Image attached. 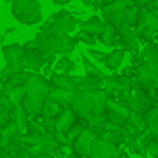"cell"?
Listing matches in <instances>:
<instances>
[{"label": "cell", "instance_id": "19", "mask_svg": "<svg viewBox=\"0 0 158 158\" xmlns=\"http://www.w3.org/2000/svg\"><path fill=\"white\" fill-rule=\"evenodd\" d=\"M82 80H83V77H72V75H68V73L61 72V73H55L49 82H51L53 85H56V87H61V89L77 90L78 85L82 83Z\"/></svg>", "mask_w": 158, "mask_h": 158}, {"label": "cell", "instance_id": "27", "mask_svg": "<svg viewBox=\"0 0 158 158\" xmlns=\"http://www.w3.org/2000/svg\"><path fill=\"white\" fill-rule=\"evenodd\" d=\"M102 89H104V77L85 75L77 90H90V92H95V90H102Z\"/></svg>", "mask_w": 158, "mask_h": 158}, {"label": "cell", "instance_id": "18", "mask_svg": "<svg viewBox=\"0 0 158 158\" xmlns=\"http://www.w3.org/2000/svg\"><path fill=\"white\" fill-rule=\"evenodd\" d=\"M75 95H77V90L61 89V87H56V85H53V83H51L48 99L58 102L60 106H63V107H72L73 100H75Z\"/></svg>", "mask_w": 158, "mask_h": 158}, {"label": "cell", "instance_id": "9", "mask_svg": "<svg viewBox=\"0 0 158 158\" xmlns=\"http://www.w3.org/2000/svg\"><path fill=\"white\" fill-rule=\"evenodd\" d=\"M156 104L158 102L150 95V92H148V90H144L141 85L134 83L133 89H131V92H129V102H127V106L131 107V110H136V112L146 114L148 110H150L151 107H155Z\"/></svg>", "mask_w": 158, "mask_h": 158}, {"label": "cell", "instance_id": "45", "mask_svg": "<svg viewBox=\"0 0 158 158\" xmlns=\"http://www.w3.org/2000/svg\"><path fill=\"white\" fill-rule=\"evenodd\" d=\"M34 158H56V156H53V153H48V155H38Z\"/></svg>", "mask_w": 158, "mask_h": 158}, {"label": "cell", "instance_id": "50", "mask_svg": "<svg viewBox=\"0 0 158 158\" xmlns=\"http://www.w3.org/2000/svg\"><path fill=\"white\" fill-rule=\"evenodd\" d=\"M151 7H153V9H158V0H155L153 4H151Z\"/></svg>", "mask_w": 158, "mask_h": 158}, {"label": "cell", "instance_id": "38", "mask_svg": "<svg viewBox=\"0 0 158 158\" xmlns=\"http://www.w3.org/2000/svg\"><path fill=\"white\" fill-rule=\"evenodd\" d=\"M89 55L92 56L94 60H97V61L104 63V61H106V58H107V55H109V53H104V51H97V49H89Z\"/></svg>", "mask_w": 158, "mask_h": 158}, {"label": "cell", "instance_id": "12", "mask_svg": "<svg viewBox=\"0 0 158 158\" xmlns=\"http://www.w3.org/2000/svg\"><path fill=\"white\" fill-rule=\"evenodd\" d=\"M133 89L131 85V80L127 78V73L126 75H107L104 77V92L107 94L109 97H117L124 92H129Z\"/></svg>", "mask_w": 158, "mask_h": 158}, {"label": "cell", "instance_id": "30", "mask_svg": "<svg viewBox=\"0 0 158 158\" xmlns=\"http://www.w3.org/2000/svg\"><path fill=\"white\" fill-rule=\"evenodd\" d=\"M39 114H31L29 116V123H27V133H46L48 131V127H46L44 121L38 119Z\"/></svg>", "mask_w": 158, "mask_h": 158}, {"label": "cell", "instance_id": "31", "mask_svg": "<svg viewBox=\"0 0 158 158\" xmlns=\"http://www.w3.org/2000/svg\"><path fill=\"white\" fill-rule=\"evenodd\" d=\"M129 123L133 124V126L136 127V129L139 131V133H143V131H146V129H148V121H146V117H144V114L136 112V110H131Z\"/></svg>", "mask_w": 158, "mask_h": 158}, {"label": "cell", "instance_id": "16", "mask_svg": "<svg viewBox=\"0 0 158 158\" xmlns=\"http://www.w3.org/2000/svg\"><path fill=\"white\" fill-rule=\"evenodd\" d=\"M80 121L78 114L75 112L73 107H65V109L60 112L58 117H55V126L56 131H61V133H68L73 126Z\"/></svg>", "mask_w": 158, "mask_h": 158}, {"label": "cell", "instance_id": "13", "mask_svg": "<svg viewBox=\"0 0 158 158\" xmlns=\"http://www.w3.org/2000/svg\"><path fill=\"white\" fill-rule=\"evenodd\" d=\"M129 116L131 107L127 104L121 102L114 97H109V100H107V119L116 124H121V126H126V123L129 121Z\"/></svg>", "mask_w": 158, "mask_h": 158}, {"label": "cell", "instance_id": "40", "mask_svg": "<svg viewBox=\"0 0 158 158\" xmlns=\"http://www.w3.org/2000/svg\"><path fill=\"white\" fill-rule=\"evenodd\" d=\"M15 158H34V156H32V153L27 150V148L22 146V148H21V151H19V155H17Z\"/></svg>", "mask_w": 158, "mask_h": 158}, {"label": "cell", "instance_id": "17", "mask_svg": "<svg viewBox=\"0 0 158 158\" xmlns=\"http://www.w3.org/2000/svg\"><path fill=\"white\" fill-rule=\"evenodd\" d=\"M143 27H151L158 32V15L155 14V10L151 9V5H144V7H139V12H138V21L134 29L139 31Z\"/></svg>", "mask_w": 158, "mask_h": 158}, {"label": "cell", "instance_id": "8", "mask_svg": "<svg viewBox=\"0 0 158 158\" xmlns=\"http://www.w3.org/2000/svg\"><path fill=\"white\" fill-rule=\"evenodd\" d=\"M97 138H100V126H90V124H85L83 131L80 133V136L77 138V141L73 143V151L77 155L83 158L90 156V151H92V146L95 143Z\"/></svg>", "mask_w": 158, "mask_h": 158}, {"label": "cell", "instance_id": "49", "mask_svg": "<svg viewBox=\"0 0 158 158\" xmlns=\"http://www.w3.org/2000/svg\"><path fill=\"white\" fill-rule=\"evenodd\" d=\"M10 32H14V27H9L7 31H5V36H7V34H10Z\"/></svg>", "mask_w": 158, "mask_h": 158}, {"label": "cell", "instance_id": "4", "mask_svg": "<svg viewBox=\"0 0 158 158\" xmlns=\"http://www.w3.org/2000/svg\"><path fill=\"white\" fill-rule=\"evenodd\" d=\"M21 144L31 151L32 156L55 153V151L61 146V144L56 141V138L53 136V133H49V131H46V133H26L24 136H22Z\"/></svg>", "mask_w": 158, "mask_h": 158}, {"label": "cell", "instance_id": "39", "mask_svg": "<svg viewBox=\"0 0 158 158\" xmlns=\"http://www.w3.org/2000/svg\"><path fill=\"white\" fill-rule=\"evenodd\" d=\"M148 129L151 131V134H153L155 139H158V116L153 117L151 121H148Z\"/></svg>", "mask_w": 158, "mask_h": 158}, {"label": "cell", "instance_id": "7", "mask_svg": "<svg viewBox=\"0 0 158 158\" xmlns=\"http://www.w3.org/2000/svg\"><path fill=\"white\" fill-rule=\"evenodd\" d=\"M77 24H78V19L73 17V14H70L68 10H60L51 17V22L48 24L46 31L55 36H70Z\"/></svg>", "mask_w": 158, "mask_h": 158}, {"label": "cell", "instance_id": "22", "mask_svg": "<svg viewBox=\"0 0 158 158\" xmlns=\"http://www.w3.org/2000/svg\"><path fill=\"white\" fill-rule=\"evenodd\" d=\"M106 26H107V21L104 17L100 19L99 15H92L85 22H82V31L89 32L92 36H100L104 32V29H106Z\"/></svg>", "mask_w": 158, "mask_h": 158}, {"label": "cell", "instance_id": "33", "mask_svg": "<svg viewBox=\"0 0 158 158\" xmlns=\"http://www.w3.org/2000/svg\"><path fill=\"white\" fill-rule=\"evenodd\" d=\"M138 12H139V7L129 4L124 12V21H123V26H129V27H134L136 26V21H138Z\"/></svg>", "mask_w": 158, "mask_h": 158}, {"label": "cell", "instance_id": "42", "mask_svg": "<svg viewBox=\"0 0 158 158\" xmlns=\"http://www.w3.org/2000/svg\"><path fill=\"white\" fill-rule=\"evenodd\" d=\"M110 2H112V0H95V7H99V9H102L104 5H107V4H110Z\"/></svg>", "mask_w": 158, "mask_h": 158}, {"label": "cell", "instance_id": "48", "mask_svg": "<svg viewBox=\"0 0 158 158\" xmlns=\"http://www.w3.org/2000/svg\"><path fill=\"white\" fill-rule=\"evenodd\" d=\"M4 126H5V123H0V138H2V133H4Z\"/></svg>", "mask_w": 158, "mask_h": 158}, {"label": "cell", "instance_id": "41", "mask_svg": "<svg viewBox=\"0 0 158 158\" xmlns=\"http://www.w3.org/2000/svg\"><path fill=\"white\" fill-rule=\"evenodd\" d=\"M155 0H131V4L136 7H144V5H151Z\"/></svg>", "mask_w": 158, "mask_h": 158}, {"label": "cell", "instance_id": "20", "mask_svg": "<svg viewBox=\"0 0 158 158\" xmlns=\"http://www.w3.org/2000/svg\"><path fill=\"white\" fill-rule=\"evenodd\" d=\"M119 38H121L123 46L126 49L134 51V49H138V46H139V36L136 34L134 27H129V26H121V27H119Z\"/></svg>", "mask_w": 158, "mask_h": 158}, {"label": "cell", "instance_id": "28", "mask_svg": "<svg viewBox=\"0 0 158 158\" xmlns=\"http://www.w3.org/2000/svg\"><path fill=\"white\" fill-rule=\"evenodd\" d=\"M29 116H31V114L27 112V110H26V107L22 106H15L14 107V110H12V119L15 121V123H17V126L21 127L22 131H24V133H27V123H29Z\"/></svg>", "mask_w": 158, "mask_h": 158}, {"label": "cell", "instance_id": "46", "mask_svg": "<svg viewBox=\"0 0 158 158\" xmlns=\"http://www.w3.org/2000/svg\"><path fill=\"white\" fill-rule=\"evenodd\" d=\"M0 158H12V156L7 153V151H0Z\"/></svg>", "mask_w": 158, "mask_h": 158}, {"label": "cell", "instance_id": "32", "mask_svg": "<svg viewBox=\"0 0 158 158\" xmlns=\"http://www.w3.org/2000/svg\"><path fill=\"white\" fill-rule=\"evenodd\" d=\"M124 134H126V131H124V133H114V131H107V129H104V127H100V138H104V139L117 144V146H121V144L126 141Z\"/></svg>", "mask_w": 158, "mask_h": 158}, {"label": "cell", "instance_id": "14", "mask_svg": "<svg viewBox=\"0 0 158 158\" xmlns=\"http://www.w3.org/2000/svg\"><path fill=\"white\" fill-rule=\"evenodd\" d=\"M24 134H26V133L17 126V123H15L14 119L7 121V123H5V126H4L2 138H0V150H2V151H7L10 144L21 143Z\"/></svg>", "mask_w": 158, "mask_h": 158}, {"label": "cell", "instance_id": "21", "mask_svg": "<svg viewBox=\"0 0 158 158\" xmlns=\"http://www.w3.org/2000/svg\"><path fill=\"white\" fill-rule=\"evenodd\" d=\"M26 48V46H24ZM24 63H26V68L32 70V72H39V70L44 66L46 60L38 49L34 48H26V55H24Z\"/></svg>", "mask_w": 158, "mask_h": 158}, {"label": "cell", "instance_id": "35", "mask_svg": "<svg viewBox=\"0 0 158 158\" xmlns=\"http://www.w3.org/2000/svg\"><path fill=\"white\" fill-rule=\"evenodd\" d=\"M82 65H83V70H85V75H94V77H104L100 73V70L94 65L90 60H87L85 56H82Z\"/></svg>", "mask_w": 158, "mask_h": 158}, {"label": "cell", "instance_id": "2", "mask_svg": "<svg viewBox=\"0 0 158 158\" xmlns=\"http://www.w3.org/2000/svg\"><path fill=\"white\" fill-rule=\"evenodd\" d=\"M75 38H70V36H55L48 31H41L36 34V38L32 41H29L26 44V48H34L44 56L46 63H53L56 58V55H63V53H68L75 48L77 44Z\"/></svg>", "mask_w": 158, "mask_h": 158}, {"label": "cell", "instance_id": "43", "mask_svg": "<svg viewBox=\"0 0 158 158\" xmlns=\"http://www.w3.org/2000/svg\"><path fill=\"white\" fill-rule=\"evenodd\" d=\"M55 5H66V4H70L72 0H51Z\"/></svg>", "mask_w": 158, "mask_h": 158}, {"label": "cell", "instance_id": "51", "mask_svg": "<svg viewBox=\"0 0 158 158\" xmlns=\"http://www.w3.org/2000/svg\"><path fill=\"white\" fill-rule=\"evenodd\" d=\"M0 151H2V150H0Z\"/></svg>", "mask_w": 158, "mask_h": 158}, {"label": "cell", "instance_id": "37", "mask_svg": "<svg viewBox=\"0 0 158 158\" xmlns=\"http://www.w3.org/2000/svg\"><path fill=\"white\" fill-rule=\"evenodd\" d=\"M146 153H150L151 156L158 158V139H151L146 143Z\"/></svg>", "mask_w": 158, "mask_h": 158}, {"label": "cell", "instance_id": "29", "mask_svg": "<svg viewBox=\"0 0 158 158\" xmlns=\"http://www.w3.org/2000/svg\"><path fill=\"white\" fill-rule=\"evenodd\" d=\"M117 38H119V27H116L114 24H109V22H107L104 32L100 34V41L106 46H114V43H116Z\"/></svg>", "mask_w": 158, "mask_h": 158}, {"label": "cell", "instance_id": "26", "mask_svg": "<svg viewBox=\"0 0 158 158\" xmlns=\"http://www.w3.org/2000/svg\"><path fill=\"white\" fill-rule=\"evenodd\" d=\"M143 60L158 75V44L156 43H148L146 44V48L143 49Z\"/></svg>", "mask_w": 158, "mask_h": 158}, {"label": "cell", "instance_id": "11", "mask_svg": "<svg viewBox=\"0 0 158 158\" xmlns=\"http://www.w3.org/2000/svg\"><path fill=\"white\" fill-rule=\"evenodd\" d=\"M131 4V0H112L110 4L104 5L100 9L102 17L106 19L109 24H114L116 27H121L124 21V12H126L127 5Z\"/></svg>", "mask_w": 158, "mask_h": 158}, {"label": "cell", "instance_id": "24", "mask_svg": "<svg viewBox=\"0 0 158 158\" xmlns=\"http://www.w3.org/2000/svg\"><path fill=\"white\" fill-rule=\"evenodd\" d=\"M65 109L63 106H60L58 102L51 99H46V102L43 104L41 107V112H39V117H43V121H49V119H55V117L60 116V112Z\"/></svg>", "mask_w": 158, "mask_h": 158}, {"label": "cell", "instance_id": "1", "mask_svg": "<svg viewBox=\"0 0 158 158\" xmlns=\"http://www.w3.org/2000/svg\"><path fill=\"white\" fill-rule=\"evenodd\" d=\"M107 100L109 95L102 90H77L72 107L78 114L80 121H85L90 126H102L107 121Z\"/></svg>", "mask_w": 158, "mask_h": 158}, {"label": "cell", "instance_id": "15", "mask_svg": "<svg viewBox=\"0 0 158 158\" xmlns=\"http://www.w3.org/2000/svg\"><path fill=\"white\" fill-rule=\"evenodd\" d=\"M89 158H121V150L117 144L110 143L104 138H97Z\"/></svg>", "mask_w": 158, "mask_h": 158}, {"label": "cell", "instance_id": "47", "mask_svg": "<svg viewBox=\"0 0 158 158\" xmlns=\"http://www.w3.org/2000/svg\"><path fill=\"white\" fill-rule=\"evenodd\" d=\"M66 158H83V156H80V155H77L75 151H73V153H70V155H68V156H66Z\"/></svg>", "mask_w": 158, "mask_h": 158}, {"label": "cell", "instance_id": "10", "mask_svg": "<svg viewBox=\"0 0 158 158\" xmlns=\"http://www.w3.org/2000/svg\"><path fill=\"white\" fill-rule=\"evenodd\" d=\"M133 75H134V83H138L144 90H148L150 95L155 99V92L158 90V75L153 72V68L146 61H143L134 68Z\"/></svg>", "mask_w": 158, "mask_h": 158}, {"label": "cell", "instance_id": "3", "mask_svg": "<svg viewBox=\"0 0 158 158\" xmlns=\"http://www.w3.org/2000/svg\"><path fill=\"white\" fill-rule=\"evenodd\" d=\"M26 85H27V95H26L22 106L26 107V110L29 114H39L43 104L46 102V99L49 95L51 82L46 80L44 77L38 75V73H29Z\"/></svg>", "mask_w": 158, "mask_h": 158}, {"label": "cell", "instance_id": "5", "mask_svg": "<svg viewBox=\"0 0 158 158\" xmlns=\"http://www.w3.org/2000/svg\"><path fill=\"white\" fill-rule=\"evenodd\" d=\"M10 12L21 24L32 26L43 21V10L39 0H12Z\"/></svg>", "mask_w": 158, "mask_h": 158}, {"label": "cell", "instance_id": "23", "mask_svg": "<svg viewBox=\"0 0 158 158\" xmlns=\"http://www.w3.org/2000/svg\"><path fill=\"white\" fill-rule=\"evenodd\" d=\"M5 95H7L9 100L14 104V107L15 106H21V104L24 102L26 95H27V85H26V82L9 87V89L5 90Z\"/></svg>", "mask_w": 158, "mask_h": 158}, {"label": "cell", "instance_id": "36", "mask_svg": "<svg viewBox=\"0 0 158 158\" xmlns=\"http://www.w3.org/2000/svg\"><path fill=\"white\" fill-rule=\"evenodd\" d=\"M75 39H77V41H82V43H85V44H89V46H92L94 43H95V36L89 34V32L82 31V29H80V31L75 34Z\"/></svg>", "mask_w": 158, "mask_h": 158}, {"label": "cell", "instance_id": "6", "mask_svg": "<svg viewBox=\"0 0 158 158\" xmlns=\"http://www.w3.org/2000/svg\"><path fill=\"white\" fill-rule=\"evenodd\" d=\"M24 55H26V48L17 43L12 44H5L2 48V56L5 60V70L2 72V78H7L9 75H15V73H22L26 70V63H24Z\"/></svg>", "mask_w": 158, "mask_h": 158}, {"label": "cell", "instance_id": "34", "mask_svg": "<svg viewBox=\"0 0 158 158\" xmlns=\"http://www.w3.org/2000/svg\"><path fill=\"white\" fill-rule=\"evenodd\" d=\"M83 127H85V124H82V123L78 121V123H77L75 126H73L72 129L68 131V133H66V138H68V144H70V146H73V143H75L77 138L80 136V133L83 131Z\"/></svg>", "mask_w": 158, "mask_h": 158}, {"label": "cell", "instance_id": "25", "mask_svg": "<svg viewBox=\"0 0 158 158\" xmlns=\"http://www.w3.org/2000/svg\"><path fill=\"white\" fill-rule=\"evenodd\" d=\"M126 48H117V49H112V51L107 55L106 61H104V66L110 72H114L116 68H119V65L123 63L124 56H126Z\"/></svg>", "mask_w": 158, "mask_h": 158}, {"label": "cell", "instance_id": "44", "mask_svg": "<svg viewBox=\"0 0 158 158\" xmlns=\"http://www.w3.org/2000/svg\"><path fill=\"white\" fill-rule=\"evenodd\" d=\"M0 78H2V77H0ZM4 95H5V87H4V82L0 80V97H4Z\"/></svg>", "mask_w": 158, "mask_h": 158}]
</instances>
